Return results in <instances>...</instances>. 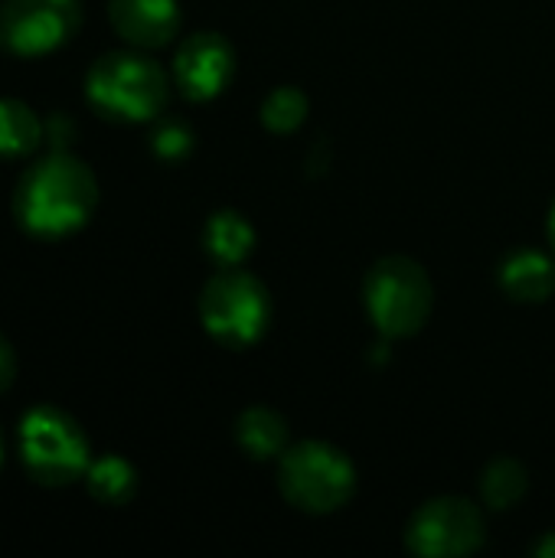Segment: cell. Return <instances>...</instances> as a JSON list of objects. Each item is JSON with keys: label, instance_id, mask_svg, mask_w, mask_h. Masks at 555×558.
Listing matches in <instances>:
<instances>
[{"label": "cell", "instance_id": "17", "mask_svg": "<svg viewBox=\"0 0 555 558\" xmlns=\"http://www.w3.org/2000/svg\"><path fill=\"white\" fill-rule=\"evenodd\" d=\"M304 114H307V98L298 88H275L262 105V121L278 134L294 131L304 121Z\"/></svg>", "mask_w": 555, "mask_h": 558}, {"label": "cell", "instance_id": "3", "mask_svg": "<svg viewBox=\"0 0 555 558\" xmlns=\"http://www.w3.org/2000/svg\"><path fill=\"white\" fill-rule=\"evenodd\" d=\"M20 458L29 477L43 487H65L85 477L92 464L85 432L56 405H36L23 415Z\"/></svg>", "mask_w": 555, "mask_h": 558}, {"label": "cell", "instance_id": "16", "mask_svg": "<svg viewBox=\"0 0 555 558\" xmlns=\"http://www.w3.org/2000/svg\"><path fill=\"white\" fill-rule=\"evenodd\" d=\"M484 500L497 510H507L514 507L523 494H527V471L517 464V461H494L484 474Z\"/></svg>", "mask_w": 555, "mask_h": 558}, {"label": "cell", "instance_id": "19", "mask_svg": "<svg viewBox=\"0 0 555 558\" xmlns=\"http://www.w3.org/2000/svg\"><path fill=\"white\" fill-rule=\"evenodd\" d=\"M72 137H75V124H72L62 111H56V114L46 118V141H49L56 150H62Z\"/></svg>", "mask_w": 555, "mask_h": 558}, {"label": "cell", "instance_id": "14", "mask_svg": "<svg viewBox=\"0 0 555 558\" xmlns=\"http://www.w3.org/2000/svg\"><path fill=\"white\" fill-rule=\"evenodd\" d=\"M85 481H88V494L105 507L128 504L134 497V487H137L134 468L118 454H105V458L92 461L85 471Z\"/></svg>", "mask_w": 555, "mask_h": 558}, {"label": "cell", "instance_id": "4", "mask_svg": "<svg viewBox=\"0 0 555 558\" xmlns=\"http://www.w3.org/2000/svg\"><path fill=\"white\" fill-rule=\"evenodd\" d=\"M278 484L294 507L307 513H330L350 500L353 468L337 448L321 441H304L285 451L278 468Z\"/></svg>", "mask_w": 555, "mask_h": 558}, {"label": "cell", "instance_id": "5", "mask_svg": "<svg viewBox=\"0 0 555 558\" xmlns=\"http://www.w3.org/2000/svg\"><path fill=\"white\" fill-rule=\"evenodd\" d=\"M366 307L379 333H415L432 311L429 275L409 258H383L366 278Z\"/></svg>", "mask_w": 555, "mask_h": 558}, {"label": "cell", "instance_id": "7", "mask_svg": "<svg viewBox=\"0 0 555 558\" xmlns=\"http://www.w3.org/2000/svg\"><path fill=\"white\" fill-rule=\"evenodd\" d=\"M82 23L79 0H3L0 49L13 56H43L59 49Z\"/></svg>", "mask_w": 555, "mask_h": 558}, {"label": "cell", "instance_id": "2", "mask_svg": "<svg viewBox=\"0 0 555 558\" xmlns=\"http://www.w3.org/2000/svg\"><path fill=\"white\" fill-rule=\"evenodd\" d=\"M85 95L105 118L150 121L167 101V75L141 52H108L88 69Z\"/></svg>", "mask_w": 555, "mask_h": 558}, {"label": "cell", "instance_id": "9", "mask_svg": "<svg viewBox=\"0 0 555 558\" xmlns=\"http://www.w3.org/2000/svg\"><path fill=\"white\" fill-rule=\"evenodd\" d=\"M173 75L177 85L183 88L186 98L206 101L226 88L232 78V49L222 36L216 33H196L190 36L173 59Z\"/></svg>", "mask_w": 555, "mask_h": 558}, {"label": "cell", "instance_id": "12", "mask_svg": "<svg viewBox=\"0 0 555 558\" xmlns=\"http://www.w3.org/2000/svg\"><path fill=\"white\" fill-rule=\"evenodd\" d=\"M46 137V121L20 101V98H0V157H26L33 154Z\"/></svg>", "mask_w": 555, "mask_h": 558}, {"label": "cell", "instance_id": "15", "mask_svg": "<svg viewBox=\"0 0 555 558\" xmlns=\"http://www.w3.org/2000/svg\"><path fill=\"white\" fill-rule=\"evenodd\" d=\"M255 232L239 213H216L206 222V252L219 265H239L252 252Z\"/></svg>", "mask_w": 555, "mask_h": 558}, {"label": "cell", "instance_id": "22", "mask_svg": "<svg viewBox=\"0 0 555 558\" xmlns=\"http://www.w3.org/2000/svg\"><path fill=\"white\" fill-rule=\"evenodd\" d=\"M550 235H553V245H555V209H553V222H550Z\"/></svg>", "mask_w": 555, "mask_h": 558}, {"label": "cell", "instance_id": "1", "mask_svg": "<svg viewBox=\"0 0 555 558\" xmlns=\"http://www.w3.org/2000/svg\"><path fill=\"white\" fill-rule=\"evenodd\" d=\"M95 203V173L69 150H52L26 167L13 190V216L36 239H62L79 232Z\"/></svg>", "mask_w": 555, "mask_h": 558}, {"label": "cell", "instance_id": "13", "mask_svg": "<svg viewBox=\"0 0 555 558\" xmlns=\"http://www.w3.org/2000/svg\"><path fill=\"white\" fill-rule=\"evenodd\" d=\"M236 438L252 458H275L288 445V425L278 412L272 409H249L236 422Z\"/></svg>", "mask_w": 555, "mask_h": 558}, {"label": "cell", "instance_id": "6", "mask_svg": "<svg viewBox=\"0 0 555 558\" xmlns=\"http://www.w3.org/2000/svg\"><path fill=\"white\" fill-rule=\"evenodd\" d=\"M200 317L216 340L245 347L258 340L268 324V294L252 275L229 268L203 288Z\"/></svg>", "mask_w": 555, "mask_h": 558}, {"label": "cell", "instance_id": "10", "mask_svg": "<svg viewBox=\"0 0 555 558\" xmlns=\"http://www.w3.org/2000/svg\"><path fill=\"white\" fill-rule=\"evenodd\" d=\"M108 16L114 33L137 49L170 43L180 26L177 0H108Z\"/></svg>", "mask_w": 555, "mask_h": 558}, {"label": "cell", "instance_id": "21", "mask_svg": "<svg viewBox=\"0 0 555 558\" xmlns=\"http://www.w3.org/2000/svg\"><path fill=\"white\" fill-rule=\"evenodd\" d=\"M540 553H555V539H553V536H550V539H546V543L540 546Z\"/></svg>", "mask_w": 555, "mask_h": 558}, {"label": "cell", "instance_id": "11", "mask_svg": "<svg viewBox=\"0 0 555 558\" xmlns=\"http://www.w3.org/2000/svg\"><path fill=\"white\" fill-rule=\"evenodd\" d=\"M500 284L514 301H543L555 291V265L540 252H517L504 265Z\"/></svg>", "mask_w": 555, "mask_h": 558}, {"label": "cell", "instance_id": "23", "mask_svg": "<svg viewBox=\"0 0 555 558\" xmlns=\"http://www.w3.org/2000/svg\"><path fill=\"white\" fill-rule=\"evenodd\" d=\"M0 461H3V441H0Z\"/></svg>", "mask_w": 555, "mask_h": 558}, {"label": "cell", "instance_id": "18", "mask_svg": "<svg viewBox=\"0 0 555 558\" xmlns=\"http://www.w3.org/2000/svg\"><path fill=\"white\" fill-rule=\"evenodd\" d=\"M150 144H154V154H157V157L177 160V157H183V154L193 147V134H190V128H186L183 121L167 118V121H160V124L154 128Z\"/></svg>", "mask_w": 555, "mask_h": 558}, {"label": "cell", "instance_id": "20", "mask_svg": "<svg viewBox=\"0 0 555 558\" xmlns=\"http://www.w3.org/2000/svg\"><path fill=\"white\" fill-rule=\"evenodd\" d=\"M13 376H16V360H13V350H10L7 337L0 333V392L10 389Z\"/></svg>", "mask_w": 555, "mask_h": 558}, {"label": "cell", "instance_id": "8", "mask_svg": "<svg viewBox=\"0 0 555 558\" xmlns=\"http://www.w3.org/2000/svg\"><path fill=\"white\" fill-rule=\"evenodd\" d=\"M484 543L481 513L458 497L425 504L409 526V549L419 556H464Z\"/></svg>", "mask_w": 555, "mask_h": 558}]
</instances>
